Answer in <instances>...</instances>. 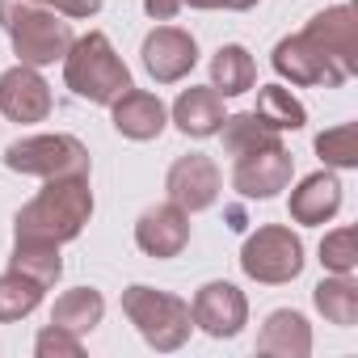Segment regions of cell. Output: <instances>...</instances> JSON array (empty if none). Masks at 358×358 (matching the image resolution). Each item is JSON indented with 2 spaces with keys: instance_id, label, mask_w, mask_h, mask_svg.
Returning <instances> with one entry per match:
<instances>
[{
  "instance_id": "obj_1",
  "label": "cell",
  "mask_w": 358,
  "mask_h": 358,
  "mask_svg": "<svg viewBox=\"0 0 358 358\" xmlns=\"http://www.w3.org/2000/svg\"><path fill=\"white\" fill-rule=\"evenodd\" d=\"M93 220V190H89V173H68V177H47V186L17 211L13 236L26 241H51L68 245L85 232Z\"/></svg>"
},
{
  "instance_id": "obj_2",
  "label": "cell",
  "mask_w": 358,
  "mask_h": 358,
  "mask_svg": "<svg viewBox=\"0 0 358 358\" xmlns=\"http://www.w3.org/2000/svg\"><path fill=\"white\" fill-rule=\"evenodd\" d=\"M0 26H5L9 43H13V55L17 64H30V68H47L55 59L68 55L72 47V22L38 0H0Z\"/></svg>"
},
{
  "instance_id": "obj_3",
  "label": "cell",
  "mask_w": 358,
  "mask_h": 358,
  "mask_svg": "<svg viewBox=\"0 0 358 358\" xmlns=\"http://www.w3.org/2000/svg\"><path fill=\"white\" fill-rule=\"evenodd\" d=\"M64 85L80 97V101H93V106H110L118 93H127L135 80H131V68L122 64V55L114 51V43L101 34V30H89L80 38H72L68 55H64Z\"/></svg>"
},
{
  "instance_id": "obj_4",
  "label": "cell",
  "mask_w": 358,
  "mask_h": 358,
  "mask_svg": "<svg viewBox=\"0 0 358 358\" xmlns=\"http://www.w3.org/2000/svg\"><path fill=\"white\" fill-rule=\"evenodd\" d=\"M122 312L127 320L139 329V337L156 350V354H173L190 341V329H194V316H190V303L173 291H156V287H127L122 291Z\"/></svg>"
},
{
  "instance_id": "obj_5",
  "label": "cell",
  "mask_w": 358,
  "mask_h": 358,
  "mask_svg": "<svg viewBox=\"0 0 358 358\" xmlns=\"http://www.w3.org/2000/svg\"><path fill=\"white\" fill-rule=\"evenodd\" d=\"M303 262H308L303 257V241L287 224H266V228L249 232L245 249H241V270L253 282H266V287H282V282L299 278Z\"/></svg>"
},
{
  "instance_id": "obj_6",
  "label": "cell",
  "mask_w": 358,
  "mask_h": 358,
  "mask_svg": "<svg viewBox=\"0 0 358 358\" xmlns=\"http://www.w3.org/2000/svg\"><path fill=\"white\" fill-rule=\"evenodd\" d=\"M5 169L26 173V177H68V173H89V148L76 135H22L5 148Z\"/></svg>"
},
{
  "instance_id": "obj_7",
  "label": "cell",
  "mask_w": 358,
  "mask_h": 358,
  "mask_svg": "<svg viewBox=\"0 0 358 358\" xmlns=\"http://www.w3.org/2000/svg\"><path fill=\"white\" fill-rule=\"evenodd\" d=\"M295 177V156L278 143H266V148H249L241 156H232V186L245 194V199H278Z\"/></svg>"
},
{
  "instance_id": "obj_8",
  "label": "cell",
  "mask_w": 358,
  "mask_h": 358,
  "mask_svg": "<svg viewBox=\"0 0 358 358\" xmlns=\"http://www.w3.org/2000/svg\"><path fill=\"white\" fill-rule=\"evenodd\" d=\"M270 64H274V72L282 76V80H291V85H303V89H341L350 76L299 30V34H287V38H278V47H274V55H270Z\"/></svg>"
},
{
  "instance_id": "obj_9",
  "label": "cell",
  "mask_w": 358,
  "mask_h": 358,
  "mask_svg": "<svg viewBox=\"0 0 358 358\" xmlns=\"http://www.w3.org/2000/svg\"><path fill=\"white\" fill-rule=\"evenodd\" d=\"M190 316H194V329H203L215 341H228L249 324V299H245V291L236 282L215 278V282H203L194 291Z\"/></svg>"
},
{
  "instance_id": "obj_10",
  "label": "cell",
  "mask_w": 358,
  "mask_h": 358,
  "mask_svg": "<svg viewBox=\"0 0 358 358\" xmlns=\"http://www.w3.org/2000/svg\"><path fill=\"white\" fill-rule=\"evenodd\" d=\"M220 190H224L220 164H215L211 156H203V152L177 156V160L169 164V173H164V194H169V203H177V207L190 211V215L215 207Z\"/></svg>"
},
{
  "instance_id": "obj_11",
  "label": "cell",
  "mask_w": 358,
  "mask_h": 358,
  "mask_svg": "<svg viewBox=\"0 0 358 358\" xmlns=\"http://www.w3.org/2000/svg\"><path fill=\"white\" fill-rule=\"evenodd\" d=\"M139 59H143V72L156 80V85H177L186 80L199 64V43L190 30L182 26H156L143 47H139Z\"/></svg>"
},
{
  "instance_id": "obj_12",
  "label": "cell",
  "mask_w": 358,
  "mask_h": 358,
  "mask_svg": "<svg viewBox=\"0 0 358 358\" xmlns=\"http://www.w3.org/2000/svg\"><path fill=\"white\" fill-rule=\"evenodd\" d=\"M51 106H55V97L38 68L17 64L9 72H0V114L9 122H43V118H51Z\"/></svg>"
},
{
  "instance_id": "obj_13",
  "label": "cell",
  "mask_w": 358,
  "mask_h": 358,
  "mask_svg": "<svg viewBox=\"0 0 358 358\" xmlns=\"http://www.w3.org/2000/svg\"><path fill=\"white\" fill-rule=\"evenodd\" d=\"M135 245H139V253H148L156 262L177 257L190 245V211H182L177 203L148 207L139 215V224H135Z\"/></svg>"
},
{
  "instance_id": "obj_14",
  "label": "cell",
  "mask_w": 358,
  "mask_h": 358,
  "mask_svg": "<svg viewBox=\"0 0 358 358\" xmlns=\"http://www.w3.org/2000/svg\"><path fill=\"white\" fill-rule=\"evenodd\" d=\"M110 118H114V131L122 139H135V143H148V139H160V131L169 127V110L156 93L148 89H127L110 101Z\"/></svg>"
},
{
  "instance_id": "obj_15",
  "label": "cell",
  "mask_w": 358,
  "mask_h": 358,
  "mask_svg": "<svg viewBox=\"0 0 358 358\" xmlns=\"http://www.w3.org/2000/svg\"><path fill=\"white\" fill-rule=\"evenodd\" d=\"M303 34H308L345 76L358 72V43H354V13H350V5H333V9L316 13V17L303 26Z\"/></svg>"
},
{
  "instance_id": "obj_16",
  "label": "cell",
  "mask_w": 358,
  "mask_h": 358,
  "mask_svg": "<svg viewBox=\"0 0 358 358\" xmlns=\"http://www.w3.org/2000/svg\"><path fill=\"white\" fill-rule=\"evenodd\" d=\"M169 118H173L177 131L190 135V139H211V135H220L228 110H224V97L211 85H190V89H182V97L173 101Z\"/></svg>"
},
{
  "instance_id": "obj_17",
  "label": "cell",
  "mask_w": 358,
  "mask_h": 358,
  "mask_svg": "<svg viewBox=\"0 0 358 358\" xmlns=\"http://www.w3.org/2000/svg\"><path fill=\"white\" fill-rule=\"evenodd\" d=\"M291 220L303 224V228H320L329 224L337 211H341V182L333 169H320V173H308L303 182L291 190Z\"/></svg>"
},
{
  "instance_id": "obj_18",
  "label": "cell",
  "mask_w": 358,
  "mask_h": 358,
  "mask_svg": "<svg viewBox=\"0 0 358 358\" xmlns=\"http://www.w3.org/2000/svg\"><path fill=\"white\" fill-rule=\"evenodd\" d=\"M257 354H274V358H308L312 354V324L303 312L295 308H278L266 316L262 333H257Z\"/></svg>"
},
{
  "instance_id": "obj_19",
  "label": "cell",
  "mask_w": 358,
  "mask_h": 358,
  "mask_svg": "<svg viewBox=\"0 0 358 358\" xmlns=\"http://www.w3.org/2000/svg\"><path fill=\"white\" fill-rule=\"evenodd\" d=\"M257 85V64L241 43H224L211 55V89L220 97H241Z\"/></svg>"
},
{
  "instance_id": "obj_20",
  "label": "cell",
  "mask_w": 358,
  "mask_h": 358,
  "mask_svg": "<svg viewBox=\"0 0 358 358\" xmlns=\"http://www.w3.org/2000/svg\"><path fill=\"white\" fill-rule=\"evenodd\" d=\"M312 303L337 329L358 324V282H354V274H329V278H320L312 287Z\"/></svg>"
},
{
  "instance_id": "obj_21",
  "label": "cell",
  "mask_w": 358,
  "mask_h": 358,
  "mask_svg": "<svg viewBox=\"0 0 358 358\" xmlns=\"http://www.w3.org/2000/svg\"><path fill=\"white\" fill-rule=\"evenodd\" d=\"M101 316H106V299H101L97 287H72L51 308V324H59L68 333H80V337L93 333L101 324Z\"/></svg>"
},
{
  "instance_id": "obj_22",
  "label": "cell",
  "mask_w": 358,
  "mask_h": 358,
  "mask_svg": "<svg viewBox=\"0 0 358 358\" xmlns=\"http://www.w3.org/2000/svg\"><path fill=\"white\" fill-rule=\"evenodd\" d=\"M9 270H22V274H30L34 282L55 287V282H59V274H64L59 245H51V241H26V236H13Z\"/></svg>"
},
{
  "instance_id": "obj_23",
  "label": "cell",
  "mask_w": 358,
  "mask_h": 358,
  "mask_svg": "<svg viewBox=\"0 0 358 358\" xmlns=\"http://www.w3.org/2000/svg\"><path fill=\"white\" fill-rule=\"evenodd\" d=\"M270 131H299L303 122H308V110H303V101L291 93V89H282V85H262L257 89V110H253Z\"/></svg>"
},
{
  "instance_id": "obj_24",
  "label": "cell",
  "mask_w": 358,
  "mask_h": 358,
  "mask_svg": "<svg viewBox=\"0 0 358 358\" xmlns=\"http://www.w3.org/2000/svg\"><path fill=\"white\" fill-rule=\"evenodd\" d=\"M43 282H34L30 274L22 270H5L0 274V324H13L22 316H30L38 303H43Z\"/></svg>"
},
{
  "instance_id": "obj_25",
  "label": "cell",
  "mask_w": 358,
  "mask_h": 358,
  "mask_svg": "<svg viewBox=\"0 0 358 358\" xmlns=\"http://www.w3.org/2000/svg\"><path fill=\"white\" fill-rule=\"evenodd\" d=\"M220 135H224V152H228V156H241V152H249V148H266V143H278V139H282V135L270 131L253 110L228 114L224 127H220Z\"/></svg>"
},
{
  "instance_id": "obj_26",
  "label": "cell",
  "mask_w": 358,
  "mask_h": 358,
  "mask_svg": "<svg viewBox=\"0 0 358 358\" xmlns=\"http://www.w3.org/2000/svg\"><path fill=\"white\" fill-rule=\"evenodd\" d=\"M316 156L329 169H358V127L354 122H337L329 131L316 135Z\"/></svg>"
},
{
  "instance_id": "obj_27",
  "label": "cell",
  "mask_w": 358,
  "mask_h": 358,
  "mask_svg": "<svg viewBox=\"0 0 358 358\" xmlns=\"http://www.w3.org/2000/svg\"><path fill=\"white\" fill-rule=\"evenodd\" d=\"M320 266L329 274H354L358 270V236L354 228H333L320 241Z\"/></svg>"
},
{
  "instance_id": "obj_28",
  "label": "cell",
  "mask_w": 358,
  "mask_h": 358,
  "mask_svg": "<svg viewBox=\"0 0 358 358\" xmlns=\"http://www.w3.org/2000/svg\"><path fill=\"white\" fill-rule=\"evenodd\" d=\"M34 354L38 358H80L85 354V341H80V333H68L59 324H47L34 337Z\"/></svg>"
},
{
  "instance_id": "obj_29",
  "label": "cell",
  "mask_w": 358,
  "mask_h": 358,
  "mask_svg": "<svg viewBox=\"0 0 358 358\" xmlns=\"http://www.w3.org/2000/svg\"><path fill=\"white\" fill-rule=\"evenodd\" d=\"M38 5H47V9H55V13H64L68 22H89V17H97V13H101V0H38Z\"/></svg>"
},
{
  "instance_id": "obj_30",
  "label": "cell",
  "mask_w": 358,
  "mask_h": 358,
  "mask_svg": "<svg viewBox=\"0 0 358 358\" xmlns=\"http://www.w3.org/2000/svg\"><path fill=\"white\" fill-rule=\"evenodd\" d=\"M182 5H190V9H228V13H249V9H257L262 0H182Z\"/></svg>"
},
{
  "instance_id": "obj_31",
  "label": "cell",
  "mask_w": 358,
  "mask_h": 358,
  "mask_svg": "<svg viewBox=\"0 0 358 358\" xmlns=\"http://www.w3.org/2000/svg\"><path fill=\"white\" fill-rule=\"evenodd\" d=\"M182 9H186L182 0H143V13H148L152 22H173Z\"/></svg>"
}]
</instances>
